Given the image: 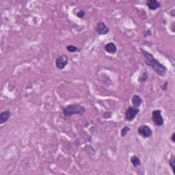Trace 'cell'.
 Wrapping results in <instances>:
<instances>
[{"label":"cell","instance_id":"6da1fadb","mask_svg":"<svg viewBox=\"0 0 175 175\" xmlns=\"http://www.w3.org/2000/svg\"><path fill=\"white\" fill-rule=\"evenodd\" d=\"M140 51L143 55L144 62L146 65L151 67L158 75L162 77H164L168 71L166 66L159 62L150 52L145 51L143 49H140Z\"/></svg>","mask_w":175,"mask_h":175},{"label":"cell","instance_id":"7a4b0ae2","mask_svg":"<svg viewBox=\"0 0 175 175\" xmlns=\"http://www.w3.org/2000/svg\"><path fill=\"white\" fill-rule=\"evenodd\" d=\"M62 112L65 117H70L75 114L83 116L86 112V108L79 103L70 104L63 108Z\"/></svg>","mask_w":175,"mask_h":175},{"label":"cell","instance_id":"3957f363","mask_svg":"<svg viewBox=\"0 0 175 175\" xmlns=\"http://www.w3.org/2000/svg\"><path fill=\"white\" fill-rule=\"evenodd\" d=\"M151 120L156 126L161 127L164 124V121L162 115V111L160 110H155L152 112Z\"/></svg>","mask_w":175,"mask_h":175},{"label":"cell","instance_id":"277c9868","mask_svg":"<svg viewBox=\"0 0 175 175\" xmlns=\"http://www.w3.org/2000/svg\"><path fill=\"white\" fill-rule=\"evenodd\" d=\"M139 113H140L139 108L129 106L127 109L125 113H124V119H125L126 121L131 122L136 117V116H137Z\"/></svg>","mask_w":175,"mask_h":175},{"label":"cell","instance_id":"5b68a950","mask_svg":"<svg viewBox=\"0 0 175 175\" xmlns=\"http://www.w3.org/2000/svg\"><path fill=\"white\" fill-rule=\"evenodd\" d=\"M138 133L143 138H151L152 136V131L149 126L142 124L138 127Z\"/></svg>","mask_w":175,"mask_h":175},{"label":"cell","instance_id":"8992f818","mask_svg":"<svg viewBox=\"0 0 175 175\" xmlns=\"http://www.w3.org/2000/svg\"><path fill=\"white\" fill-rule=\"evenodd\" d=\"M68 63V58L66 55H61L58 56L55 61V67L59 70H62L65 68Z\"/></svg>","mask_w":175,"mask_h":175},{"label":"cell","instance_id":"52a82bcc","mask_svg":"<svg viewBox=\"0 0 175 175\" xmlns=\"http://www.w3.org/2000/svg\"><path fill=\"white\" fill-rule=\"evenodd\" d=\"M96 32L99 35H106L110 32V29L103 22H99L96 24Z\"/></svg>","mask_w":175,"mask_h":175},{"label":"cell","instance_id":"ba28073f","mask_svg":"<svg viewBox=\"0 0 175 175\" xmlns=\"http://www.w3.org/2000/svg\"><path fill=\"white\" fill-rule=\"evenodd\" d=\"M105 50L108 54H115L117 52V47L114 43L110 42L107 43L105 45Z\"/></svg>","mask_w":175,"mask_h":175},{"label":"cell","instance_id":"9c48e42d","mask_svg":"<svg viewBox=\"0 0 175 175\" xmlns=\"http://www.w3.org/2000/svg\"><path fill=\"white\" fill-rule=\"evenodd\" d=\"M146 5L151 10H155L161 7V4L157 0H149L146 1Z\"/></svg>","mask_w":175,"mask_h":175},{"label":"cell","instance_id":"30bf717a","mask_svg":"<svg viewBox=\"0 0 175 175\" xmlns=\"http://www.w3.org/2000/svg\"><path fill=\"white\" fill-rule=\"evenodd\" d=\"M11 114H11L10 110H5L1 112V114H0V124H3L4 123H6L10 118Z\"/></svg>","mask_w":175,"mask_h":175},{"label":"cell","instance_id":"8fae6325","mask_svg":"<svg viewBox=\"0 0 175 175\" xmlns=\"http://www.w3.org/2000/svg\"><path fill=\"white\" fill-rule=\"evenodd\" d=\"M131 103L133 105V107L139 108L142 104V99H141V97L139 95L135 94L131 98Z\"/></svg>","mask_w":175,"mask_h":175},{"label":"cell","instance_id":"7c38bea8","mask_svg":"<svg viewBox=\"0 0 175 175\" xmlns=\"http://www.w3.org/2000/svg\"><path fill=\"white\" fill-rule=\"evenodd\" d=\"M130 161H131V164L134 168H138L139 166H141V161L138 156L136 155H133L130 158Z\"/></svg>","mask_w":175,"mask_h":175},{"label":"cell","instance_id":"4fadbf2b","mask_svg":"<svg viewBox=\"0 0 175 175\" xmlns=\"http://www.w3.org/2000/svg\"><path fill=\"white\" fill-rule=\"evenodd\" d=\"M66 50H67L69 53H75V52H79L81 51V49L70 44V45H68L66 47Z\"/></svg>","mask_w":175,"mask_h":175},{"label":"cell","instance_id":"5bb4252c","mask_svg":"<svg viewBox=\"0 0 175 175\" xmlns=\"http://www.w3.org/2000/svg\"><path fill=\"white\" fill-rule=\"evenodd\" d=\"M169 166H170L172 170H173V173L175 174V157L173 155H172L170 159H169Z\"/></svg>","mask_w":175,"mask_h":175},{"label":"cell","instance_id":"9a60e30c","mask_svg":"<svg viewBox=\"0 0 175 175\" xmlns=\"http://www.w3.org/2000/svg\"><path fill=\"white\" fill-rule=\"evenodd\" d=\"M130 130H131V128H130L128 126H126V127H124L123 129H122L121 131V135L122 138H124L125 136L128 134V133L130 131Z\"/></svg>","mask_w":175,"mask_h":175},{"label":"cell","instance_id":"2e32d148","mask_svg":"<svg viewBox=\"0 0 175 175\" xmlns=\"http://www.w3.org/2000/svg\"><path fill=\"white\" fill-rule=\"evenodd\" d=\"M149 78V75H148V73H147V72L144 71V73H142V74L140 76V78H139V81L140 82H145L147 81V79Z\"/></svg>","mask_w":175,"mask_h":175},{"label":"cell","instance_id":"e0dca14e","mask_svg":"<svg viewBox=\"0 0 175 175\" xmlns=\"http://www.w3.org/2000/svg\"><path fill=\"white\" fill-rule=\"evenodd\" d=\"M85 15H86V12L84 10H79V11H77V12L75 14V15L79 19H84Z\"/></svg>","mask_w":175,"mask_h":175},{"label":"cell","instance_id":"ac0fdd59","mask_svg":"<svg viewBox=\"0 0 175 175\" xmlns=\"http://www.w3.org/2000/svg\"><path fill=\"white\" fill-rule=\"evenodd\" d=\"M168 82H165L164 84H163L162 86H161V88H162V90L163 91H166L168 89Z\"/></svg>","mask_w":175,"mask_h":175},{"label":"cell","instance_id":"d6986e66","mask_svg":"<svg viewBox=\"0 0 175 175\" xmlns=\"http://www.w3.org/2000/svg\"><path fill=\"white\" fill-rule=\"evenodd\" d=\"M151 30L149 29V30H147L145 32V33H144V37H149V36H151Z\"/></svg>","mask_w":175,"mask_h":175},{"label":"cell","instance_id":"ffe728a7","mask_svg":"<svg viewBox=\"0 0 175 175\" xmlns=\"http://www.w3.org/2000/svg\"><path fill=\"white\" fill-rule=\"evenodd\" d=\"M174 138H175V133L174 132V133H173V135H172V136H171V140L173 141V142H175V139H174Z\"/></svg>","mask_w":175,"mask_h":175}]
</instances>
